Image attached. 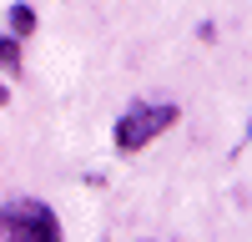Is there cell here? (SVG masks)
<instances>
[{
    "label": "cell",
    "mask_w": 252,
    "mask_h": 242,
    "mask_svg": "<svg viewBox=\"0 0 252 242\" xmlns=\"http://www.w3.org/2000/svg\"><path fill=\"white\" fill-rule=\"evenodd\" d=\"M0 242H66L46 202H10L0 207Z\"/></svg>",
    "instance_id": "6da1fadb"
},
{
    "label": "cell",
    "mask_w": 252,
    "mask_h": 242,
    "mask_svg": "<svg viewBox=\"0 0 252 242\" xmlns=\"http://www.w3.org/2000/svg\"><path fill=\"white\" fill-rule=\"evenodd\" d=\"M166 126H177V106L161 101V106H131L116 121V147L121 151H141L146 141H157Z\"/></svg>",
    "instance_id": "7a4b0ae2"
},
{
    "label": "cell",
    "mask_w": 252,
    "mask_h": 242,
    "mask_svg": "<svg viewBox=\"0 0 252 242\" xmlns=\"http://www.w3.org/2000/svg\"><path fill=\"white\" fill-rule=\"evenodd\" d=\"M0 71H5V76L20 71V40L15 35H0Z\"/></svg>",
    "instance_id": "3957f363"
},
{
    "label": "cell",
    "mask_w": 252,
    "mask_h": 242,
    "mask_svg": "<svg viewBox=\"0 0 252 242\" xmlns=\"http://www.w3.org/2000/svg\"><path fill=\"white\" fill-rule=\"evenodd\" d=\"M10 26H15V35H31V30H35V10H31V5H15V10H10Z\"/></svg>",
    "instance_id": "277c9868"
},
{
    "label": "cell",
    "mask_w": 252,
    "mask_h": 242,
    "mask_svg": "<svg viewBox=\"0 0 252 242\" xmlns=\"http://www.w3.org/2000/svg\"><path fill=\"white\" fill-rule=\"evenodd\" d=\"M5 101H10V91H5V86H0V106H5Z\"/></svg>",
    "instance_id": "5b68a950"
}]
</instances>
